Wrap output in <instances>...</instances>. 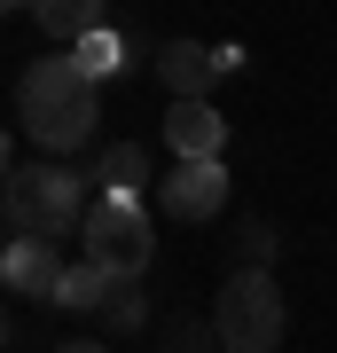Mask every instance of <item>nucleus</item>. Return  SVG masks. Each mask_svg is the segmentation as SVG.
Masks as SVG:
<instances>
[{
	"instance_id": "f257e3e1",
	"label": "nucleus",
	"mask_w": 337,
	"mask_h": 353,
	"mask_svg": "<svg viewBox=\"0 0 337 353\" xmlns=\"http://www.w3.org/2000/svg\"><path fill=\"white\" fill-rule=\"evenodd\" d=\"M16 126H24L39 150H87L94 126H102V94L94 79L71 63V55H39V63L16 79Z\"/></svg>"
},
{
	"instance_id": "f03ea898",
	"label": "nucleus",
	"mask_w": 337,
	"mask_h": 353,
	"mask_svg": "<svg viewBox=\"0 0 337 353\" xmlns=\"http://www.w3.org/2000/svg\"><path fill=\"white\" fill-rule=\"evenodd\" d=\"M87 173L79 165H8V243H55V236H87Z\"/></svg>"
},
{
	"instance_id": "7ed1b4c3",
	"label": "nucleus",
	"mask_w": 337,
	"mask_h": 353,
	"mask_svg": "<svg viewBox=\"0 0 337 353\" xmlns=\"http://www.w3.org/2000/svg\"><path fill=\"white\" fill-rule=\"evenodd\" d=\"M212 330L227 353H275L283 345V290L267 267H236L212 299Z\"/></svg>"
},
{
	"instance_id": "20e7f679",
	"label": "nucleus",
	"mask_w": 337,
	"mask_h": 353,
	"mask_svg": "<svg viewBox=\"0 0 337 353\" xmlns=\"http://www.w3.org/2000/svg\"><path fill=\"white\" fill-rule=\"evenodd\" d=\"M150 252H157V228H150V212H141V196H94V212H87V259L110 267V275H141Z\"/></svg>"
},
{
	"instance_id": "39448f33",
	"label": "nucleus",
	"mask_w": 337,
	"mask_h": 353,
	"mask_svg": "<svg viewBox=\"0 0 337 353\" xmlns=\"http://www.w3.org/2000/svg\"><path fill=\"white\" fill-rule=\"evenodd\" d=\"M165 150H173V165H220L227 118L212 102H165Z\"/></svg>"
},
{
	"instance_id": "423d86ee",
	"label": "nucleus",
	"mask_w": 337,
	"mask_h": 353,
	"mask_svg": "<svg viewBox=\"0 0 337 353\" xmlns=\"http://www.w3.org/2000/svg\"><path fill=\"white\" fill-rule=\"evenodd\" d=\"M157 79L173 102H212V79H227L220 48H204V39H165L157 48Z\"/></svg>"
},
{
	"instance_id": "0eeeda50",
	"label": "nucleus",
	"mask_w": 337,
	"mask_h": 353,
	"mask_svg": "<svg viewBox=\"0 0 337 353\" xmlns=\"http://www.w3.org/2000/svg\"><path fill=\"white\" fill-rule=\"evenodd\" d=\"M227 189H236L227 165H173V181L157 189V204L173 220H220L227 212Z\"/></svg>"
},
{
	"instance_id": "6e6552de",
	"label": "nucleus",
	"mask_w": 337,
	"mask_h": 353,
	"mask_svg": "<svg viewBox=\"0 0 337 353\" xmlns=\"http://www.w3.org/2000/svg\"><path fill=\"white\" fill-rule=\"evenodd\" d=\"M0 275H8L16 299H48V306H55V290H63L71 267H63L55 243H8V252H0Z\"/></svg>"
},
{
	"instance_id": "1a4fd4ad",
	"label": "nucleus",
	"mask_w": 337,
	"mask_h": 353,
	"mask_svg": "<svg viewBox=\"0 0 337 353\" xmlns=\"http://www.w3.org/2000/svg\"><path fill=\"white\" fill-rule=\"evenodd\" d=\"M87 181H102V196H141L150 189V150L141 141H110V150H94Z\"/></svg>"
},
{
	"instance_id": "9d476101",
	"label": "nucleus",
	"mask_w": 337,
	"mask_h": 353,
	"mask_svg": "<svg viewBox=\"0 0 337 353\" xmlns=\"http://www.w3.org/2000/svg\"><path fill=\"white\" fill-rule=\"evenodd\" d=\"M32 24L48 32V39H71V48H87V39L102 32V8H94V0H39Z\"/></svg>"
},
{
	"instance_id": "9b49d317",
	"label": "nucleus",
	"mask_w": 337,
	"mask_h": 353,
	"mask_svg": "<svg viewBox=\"0 0 337 353\" xmlns=\"http://www.w3.org/2000/svg\"><path fill=\"white\" fill-rule=\"evenodd\" d=\"M102 299H110V267H94V259H71V275H63L55 306H71V314H102Z\"/></svg>"
},
{
	"instance_id": "f8f14e48",
	"label": "nucleus",
	"mask_w": 337,
	"mask_h": 353,
	"mask_svg": "<svg viewBox=\"0 0 337 353\" xmlns=\"http://www.w3.org/2000/svg\"><path fill=\"white\" fill-rule=\"evenodd\" d=\"M125 55H134V39H118L110 24H102L87 48H71V63H79V71H87L94 87H102V79H118V71H125Z\"/></svg>"
},
{
	"instance_id": "ddd939ff",
	"label": "nucleus",
	"mask_w": 337,
	"mask_h": 353,
	"mask_svg": "<svg viewBox=\"0 0 337 353\" xmlns=\"http://www.w3.org/2000/svg\"><path fill=\"white\" fill-rule=\"evenodd\" d=\"M110 330H141L150 322V299H141V275H110V299H102Z\"/></svg>"
},
{
	"instance_id": "4468645a",
	"label": "nucleus",
	"mask_w": 337,
	"mask_h": 353,
	"mask_svg": "<svg viewBox=\"0 0 337 353\" xmlns=\"http://www.w3.org/2000/svg\"><path fill=\"white\" fill-rule=\"evenodd\" d=\"M243 259H251V267L275 259V228H267V220H243Z\"/></svg>"
},
{
	"instance_id": "2eb2a0df",
	"label": "nucleus",
	"mask_w": 337,
	"mask_h": 353,
	"mask_svg": "<svg viewBox=\"0 0 337 353\" xmlns=\"http://www.w3.org/2000/svg\"><path fill=\"white\" fill-rule=\"evenodd\" d=\"M55 353H110V345H102V338H63Z\"/></svg>"
}]
</instances>
